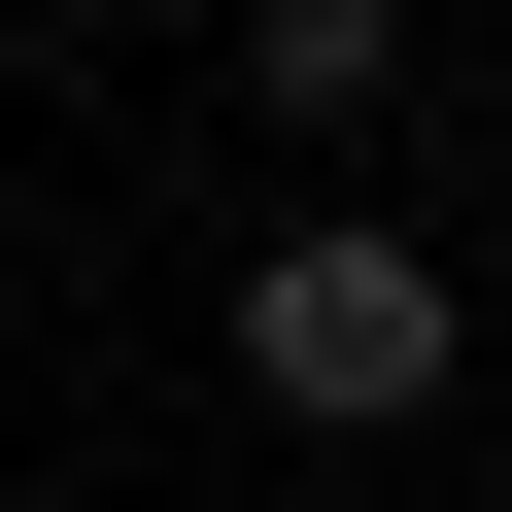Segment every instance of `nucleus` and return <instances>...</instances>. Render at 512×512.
Segmentation results:
<instances>
[{
	"label": "nucleus",
	"mask_w": 512,
	"mask_h": 512,
	"mask_svg": "<svg viewBox=\"0 0 512 512\" xmlns=\"http://www.w3.org/2000/svg\"><path fill=\"white\" fill-rule=\"evenodd\" d=\"M239 376H274L308 444H410V410L478 376V274L376 239V205H308V239H239Z\"/></svg>",
	"instance_id": "1"
}]
</instances>
